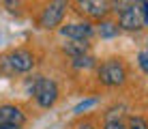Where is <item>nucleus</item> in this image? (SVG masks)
I'll list each match as a JSON object with an SVG mask.
<instances>
[{"instance_id": "nucleus-13", "label": "nucleus", "mask_w": 148, "mask_h": 129, "mask_svg": "<svg viewBox=\"0 0 148 129\" xmlns=\"http://www.w3.org/2000/svg\"><path fill=\"white\" fill-rule=\"evenodd\" d=\"M127 127L129 129H148V121L140 114H131L127 118Z\"/></svg>"}, {"instance_id": "nucleus-4", "label": "nucleus", "mask_w": 148, "mask_h": 129, "mask_svg": "<svg viewBox=\"0 0 148 129\" xmlns=\"http://www.w3.org/2000/svg\"><path fill=\"white\" fill-rule=\"evenodd\" d=\"M0 65L9 71V73H28V71L34 69L37 65V58L34 54L26 48H17V50H11L9 54H4L0 58Z\"/></svg>"}, {"instance_id": "nucleus-22", "label": "nucleus", "mask_w": 148, "mask_h": 129, "mask_svg": "<svg viewBox=\"0 0 148 129\" xmlns=\"http://www.w3.org/2000/svg\"><path fill=\"white\" fill-rule=\"evenodd\" d=\"M146 43H148V41H146Z\"/></svg>"}, {"instance_id": "nucleus-16", "label": "nucleus", "mask_w": 148, "mask_h": 129, "mask_svg": "<svg viewBox=\"0 0 148 129\" xmlns=\"http://www.w3.org/2000/svg\"><path fill=\"white\" fill-rule=\"evenodd\" d=\"M137 65H140V69L144 71V73H148V50L137 54Z\"/></svg>"}, {"instance_id": "nucleus-7", "label": "nucleus", "mask_w": 148, "mask_h": 129, "mask_svg": "<svg viewBox=\"0 0 148 129\" xmlns=\"http://www.w3.org/2000/svg\"><path fill=\"white\" fill-rule=\"evenodd\" d=\"M118 26L120 30H127V32H137V30L144 28V15H142V7L135 4L129 11L118 15Z\"/></svg>"}, {"instance_id": "nucleus-12", "label": "nucleus", "mask_w": 148, "mask_h": 129, "mask_svg": "<svg viewBox=\"0 0 148 129\" xmlns=\"http://www.w3.org/2000/svg\"><path fill=\"white\" fill-rule=\"evenodd\" d=\"M135 0H110V9H112V13L118 17L120 13H125V11H129L131 7H135Z\"/></svg>"}, {"instance_id": "nucleus-3", "label": "nucleus", "mask_w": 148, "mask_h": 129, "mask_svg": "<svg viewBox=\"0 0 148 129\" xmlns=\"http://www.w3.org/2000/svg\"><path fill=\"white\" fill-rule=\"evenodd\" d=\"M71 7V0H47L39 15V28L43 30H56L62 26V19Z\"/></svg>"}, {"instance_id": "nucleus-15", "label": "nucleus", "mask_w": 148, "mask_h": 129, "mask_svg": "<svg viewBox=\"0 0 148 129\" xmlns=\"http://www.w3.org/2000/svg\"><path fill=\"white\" fill-rule=\"evenodd\" d=\"M97 106V99H84V101H79L77 106L73 108V112L75 114H84L86 110H90V108H95Z\"/></svg>"}, {"instance_id": "nucleus-20", "label": "nucleus", "mask_w": 148, "mask_h": 129, "mask_svg": "<svg viewBox=\"0 0 148 129\" xmlns=\"http://www.w3.org/2000/svg\"><path fill=\"white\" fill-rule=\"evenodd\" d=\"M0 129H22V127H17V125H4V123H0Z\"/></svg>"}, {"instance_id": "nucleus-14", "label": "nucleus", "mask_w": 148, "mask_h": 129, "mask_svg": "<svg viewBox=\"0 0 148 129\" xmlns=\"http://www.w3.org/2000/svg\"><path fill=\"white\" fill-rule=\"evenodd\" d=\"M103 129H129L122 118H103Z\"/></svg>"}, {"instance_id": "nucleus-5", "label": "nucleus", "mask_w": 148, "mask_h": 129, "mask_svg": "<svg viewBox=\"0 0 148 129\" xmlns=\"http://www.w3.org/2000/svg\"><path fill=\"white\" fill-rule=\"evenodd\" d=\"M73 7L77 15H82L84 19H90V22H101L112 13L110 0H73Z\"/></svg>"}, {"instance_id": "nucleus-11", "label": "nucleus", "mask_w": 148, "mask_h": 129, "mask_svg": "<svg viewBox=\"0 0 148 129\" xmlns=\"http://www.w3.org/2000/svg\"><path fill=\"white\" fill-rule=\"evenodd\" d=\"M95 65H97V60L90 56V52H88V54H82V56L71 58V67H73V69H77V71H82V69H92Z\"/></svg>"}, {"instance_id": "nucleus-6", "label": "nucleus", "mask_w": 148, "mask_h": 129, "mask_svg": "<svg viewBox=\"0 0 148 129\" xmlns=\"http://www.w3.org/2000/svg\"><path fill=\"white\" fill-rule=\"evenodd\" d=\"M60 34L67 39H90L95 34V26L90 19H82V22H69L60 26Z\"/></svg>"}, {"instance_id": "nucleus-17", "label": "nucleus", "mask_w": 148, "mask_h": 129, "mask_svg": "<svg viewBox=\"0 0 148 129\" xmlns=\"http://www.w3.org/2000/svg\"><path fill=\"white\" fill-rule=\"evenodd\" d=\"M4 4H7V9H11V11H15V9L22 4V0H2Z\"/></svg>"}, {"instance_id": "nucleus-21", "label": "nucleus", "mask_w": 148, "mask_h": 129, "mask_svg": "<svg viewBox=\"0 0 148 129\" xmlns=\"http://www.w3.org/2000/svg\"><path fill=\"white\" fill-rule=\"evenodd\" d=\"M135 2H137V4H144V2H148V0H135Z\"/></svg>"}, {"instance_id": "nucleus-9", "label": "nucleus", "mask_w": 148, "mask_h": 129, "mask_svg": "<svg viewBox=\"0 0 148 129\" xmlns=\"http://www.w3.org/2000/svg\"><path fill=\"white\" fill-rule=\"evenodd\" d=\"M62 52L69 56V58H75V56L88 54L90 43H88V39H69V43L62 45Z\"/></svg>"}, {"instance_id": "nucleus-2", "label": "nucleus", "mask_w": 148, "mask_h": 129, "mask_svg": "<svg viewBox=\"0 0 148 129\" xmlns=\"http://www.w3.org/2000/svg\"><path fill=\"white\" fill-rule=\"evenodd\" d=\"M30 92H32L37 106L45 108V110L54 108L58 97H60L58 84H56L52 77H45V75H34V80L30 82Z\"/></svg>"}, {"instance_id": "nucleus-10", "label": "nucleus", "mask_w": 148, "mask_h": 129, "mask_svg": "<svg viewBox=\"0 0 148 129\" xmlns=\"http://www.w3.org/2000/svg\"><path fill=\"white\" fill-rule=\"evenodd\" d=\"M97 34H99L101 39H114L120 34V26L118 22H112V19H101L99 22V28H97Z\"/></svg>"}, {"instance_id": "nucleus-18", "label": "nucleus", "mask_w": 148, "mask_h": 129, "mask_svg": "<svg viewBox=\"0 0 148 129\" xmlns=\"http://www.w3.org/2000/svg\"><path fill=\"white\" fill-rule=\"evenodd\" d=\"M77 129H97V125L92 121H84V123H79V125H77Z\"/></svg>"}, {"instance_id": "nucleus-1", "label": "nucleus", "mask_w": 148, "mask_h": 129, "mask_svg": "<svg viewBox=\"0 0 148 129\" xmlns=\"http://www.w3.org/2000/svg\"><path fill=\"white\" fill-rule=\"evenodd\" d=\"M127 77V65L120 58H108L97 67V80L101 86H108V88H116V86H125Z\"/></svg>"}, {"instance_id": "nucleus-8", "label": "nucleus", "mask_w": 148, "mask_h": 129, "mask_svg": "<svg viewBox=\"0 0 148 129\" xmlns=\"http://www.w3.org/2000/svg\"><path fill=\"white\" fill-rule=\"evenodd\" d=\"M0 123L24 127L26 125V112L19 106H15V103H2L0 106Z\"/></svg>"}, {"instance_id": "nucleus-19", "label": "nucleus", "mask_w": 148, "mask_h": 129, "mask_svg": "<svg viewBox=\"0 0 148 129\" xmlns=\"http://www.w3.org/2000/svg\"><path fill=\"white\" fill-rule=\"evenodd\" d=\"M142 7V15H144V26L148 28V2H144V4H140Z\"/></svg>"}]
</instances>
